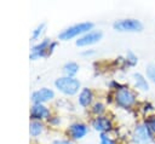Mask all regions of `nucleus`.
<instances>
[{"mask_svg":"<svg viewBox=\"0 0 155 144\" xmlns=\"http://www.w3.org/2000/svg\"><path fill=\"white\" fill-rule=\"evenodd\" d=\"M53 97H54L53 91L50 90V88L44 87V88H40V90L35 91L31 94V100H33L34 104H41L44 102H47V100L52 99Z\"/></svg>","mask_w":155,"mask_h":144,"instance_id":"6e6552de","label":"nucleus"},{"mask_svg":"<svg viewBox=\"0 0 155 144\" xmlns=\"http://www.w3.org/2000/svg\"><path fill=\"white\" fill-rule=\"evenodd\" d=\"M92 98H93V94H92L91 90L84 88V90L81 91L80 96H79V103H80V105H82V106H87V105L92 102Z\"/></svg>","mask_w":155,"mask_h":144,"instance_id":"f8f14e48","label":"nucleus"},{"mask_svg":"<svg viewBox=\"0 0 155 144\" xmlns=\"http://www.w3.org/2000/svg\"><path fill=\"white\" fill-rule=\"evenodd\" d=\"M127 63H128L130 65H134V64L137 63V57H136L132 52H128V53H127Z\"/></svg>","mask_w":155,"mask_h":144,"instance_id":"6ab92c4d","label":"nucleus"},{"mask_svg":"<svg viewBox=\"0 0 155 144\" xmlns=\"http://www.w3.org/2000/svg\"><path fill=\"white\" fill-rule=\"evenodd\" d=\"M147 76L148 79H150L154 83H155V64L154 63H150L147 65Z\"/></svg>","mask_w":155,"mask_h":144,"instance_id":"dca6fc26","label":"nucleus"},{"mask_svg":"<svg viewBox=\"0 0 155 144\" xmlns=\"http://www.w3.org/2000/svg\"><path fill=\"white\" fill-rule=\"evenodd\" d=\"M56 46V42H51L48 39H45L42 42L38 44L36 46H34L31 48V52H30V59H35V58H39V57H44V56H47L50 53H52L53 48Z\"/></svg>","mask_w":155,"mask_h":144,"instance_id":"20e7f679","label":"nucleus"},{"mask_svg":"<svg viewBox=\"0 0 155 144\" xmlns=\"http://www.w3.org/2000/svg\"><path fill=\"white\" fill-rule=\"evenodd\" d=\"M93 113L94 114H101V113H103V110H104V105L102 104V103H96L94 105H93Z\"/></svg>","mask_w":155,"mask_h":144,"instance_id":"412c9836","label":"nucleus"},{"mask_svg":"<svg viewBox=\"0 0 155 144\" xmlns=\"http://www.w3.org/2000/svg\"><path fill=\"white\" fill-rule=\"evenodd\" d=\"M133 80H134V85H136L137 88H139L142 91H148L149 90V83L142 74H139V73L133 74Z\"/></svg>","mask_w":155,"mask_h":144,"instance_id":"ddd939ff","label":"nucleus"},{"mask_svg":"<svg viewBox=\"0 0 155 144\" xmlns=\"http://www.w3.org/2000/svg\"><path fill=\"white\" fill-rule=\"evenodd\" d=\"M78 70H79V65L74 62H69V63L64 64V67H63V73L68 77H73L78 73Z\"/></svg>","mask_w":155,"mask_h":144,"instance_id":"4468645a","label":"nucleus"},{"mask_svg":"<svg viewBox=\"0 0 155 144\" xmlns=\"http://www.w3.org/2000/svg\"><path fill=\"white\" fill-rule=\"evenodd\" d=\"M101 144H114V140L110 139L107 134L102 133V134H101Z\"/></svg>","mask_w":155,"mask_h":144,"instance_id":"aec40b11","label":"nucleus"},{"mask_svg":"<svg viewBox=\"0 0 155 144\" xmlns=\"http://www.w3.org/2000/svg\"><path fill=\"white\" fill-rule=\"evenodd\" d=\"M116 103L122 108H128L134 103V94L127 88H120L115 96Z\"/></svg>","mask_w":155,"mask_h":144,"instance_id":"423d86ee","label":"nucleus"},{"mask_svg":"<svg viewBox=\"0 0 155 144\" xmlns=\"http://www.w3.org/2000/svg\"><path fill=\"white\" fill-rule=\"evenodd\" d=\"M114 29L119 31H140L143 29V24L133 18L120 19L114 23Z\"/></svg>","mask_w":155,"mask_h":144,"instance_id":"39448f33","label":"nucleus"},{"mask_svg":"<svg viewBox=\"0 0 155 144\" xmlns=\"http://www.w3.org/2000/svg\"><path fill=\"white\" fill-rule=\"evenodd\" d=\"M53 144H71V143L68 140H56Z\"/></svg>","mask_w":155,"mask_h":144,"instance_id":"4be33fe9","label":"nucleus"},{"mask_svg":"<svg viewBox=\"0 0 155 144\" xmlns=\"http://www.w3.org/2000/svg\"><path fill=\"white\" fill-rule=\"evenodd\" d=\"M29 132L31 136H39L42 132V125L39 121H31L30 126H29Z\"/></svg>","mask_w":155,"mask_h":144,"instance_id":"2eb2a0df","label":"nucleus"},{"mask_svg":"<svg viewBox=\"0 0 155 144\" xmlns=\"http://www.w3.org/2000/svg\"><path fill=\"white\" fill-rule=\"evenodd\" d=\"M54 85H56V87L61 92H63L64 94H68V96L75 94L79 91V88H80L79 80H76L74 77H68V76L57 79L56 82H54Z\"/></svg>","mask_w":155,"mask_h":144,"instance_id":"f257e3e1","label":"nucleus"},{"mask_svg":"<svg viewBox=\"0 0 155 144\" xmlns=\"http://www.w3.org/2000/svg\"><path fill=\"white\" fill-rule=\"evenodd\" d=\"M93 27V24L91 22H82V23H79V24H74L67 29H64L63 31L59 33L58 38L61 40H69L74 36H78L82 33H88V30H91V28Z\"/></svg>","mask_w":155,"mask_h":144,"instance_id":"f03ea898","label":"nucleus"},{"mask_svg":"<svg viewBox=\"0 0 155 144\" xmlns=\"http://www.w3.org/2000/svg\"><path fill=\"white\" fill-rule=\"evenodd\" d=\"M44 28H45V23H41L40 25H38V27H36V29L33 31V35H31V38H33V39H38V38L40 36V34L42 33Z\"/></svg>","mask_w":155,"mask_h":144,"instance_id":"f3484780","label":"nucleus"},{"mask_svg":"<svg viewBox=\"0 0 155 144\" xmlns=\"http://www.w3.org/2000/svg\"><path fill=\"white\" fill-rule=\"evenodd\" d=\"M132 140L136 144H149L153 140V134L150 128L145 123H139L133 131Z\"/></svg>","mask_w":155,"mask_h":144,"instance_id":"7ed1b4c3","label":"nucleus"},{"mask_svg":"<svg viewBox=\"0 0 155 144\" xmlns=\"http://www.w3.org/2000/svg\"><path fill=\"white\" fill-rule=\"evenodd\" d=\"M103 34L102 31L99 30H92V31H88L86 33L85 35H82L81 38H79L76 40V45L78 46H87V45H92V44H96L97 41H99L102 39Z\"/></svg>","mask_w":155,"mask_h":144,"instance_id":"0eeeda50","label":"nucleus"},{"mask_svg":"<svg viewBox=\"0 0 155 144\" xmlns=\"http://www.w3.org/2000/svg\"><path fill=\"white\" fill-rule=\"evenodd\" d=\"M50 111L46 106H44L42 104H34V106L30 110V117L33 120H41V119H46L48 117Z\"/></svg>","mask_w":155,"mask_h":144,"instance_id":"9d476101","label":"nucleus"},{"mask_svg":"<svg viewBox=\"0 0 155 144\" xmlns=\"http://www.w3.org/2000/svg\"><path fill=\"white\" fill-rule=\"evenodd\" d=\"M92 126L96 131H99V132H104V131H109L111 128V122L110 120H108L107 117H96L93 121H92Z\"/></svg>","mask_w":155,"mask_h":144,"instance_id":"9b49d317","label":"nucleus"},{"mask_svg":"<svg viewBox=\"0 0 155 144\" xmlns=\"http://www.w3.org/2000/svg\"><path fill=\"white\" fill-rule=\"evenodd\" d=\"M145 125L150 128L151 132H155V116H150L148 119V121L145 122Z\"/></svg>","mask_w":155,"mask_h":144,"instance_id":"a211bd4d","label":"nucleus"},{"mask_svg":"<svg viewBox=\"0 0 155 144\" xmlns=\"http://www.w3.org/2000/svg\"><path fill=\"white\" fill-rule=\"evenodd\" d=\"M88 132V128L86 125L84 123H73L69 129H68V133L71 136V138L74 139H80L82 138L84 136H86V133Z\"/></svg>","mask_w":155,"mask_h":144,"instance_id":"1a4fd4ad","label":"nucleus"}]
</instances>
